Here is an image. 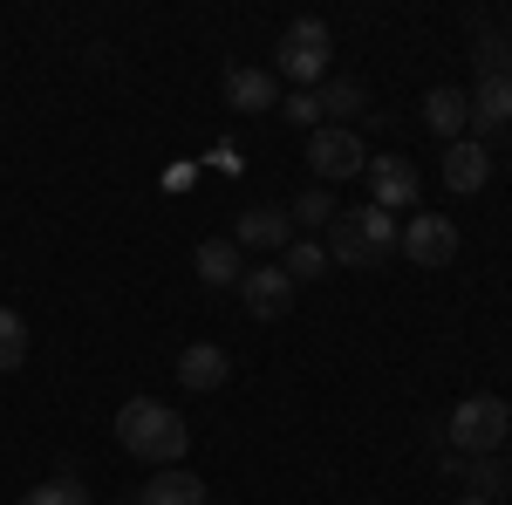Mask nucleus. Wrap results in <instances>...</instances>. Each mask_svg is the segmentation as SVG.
Masks as SVG:
<instances>
[{"label":"nucleus","instance_id":"nucleus-1","mask_svg":"<svg viewBox=\"0 0 512 505\" xmlns=\"http://www.w3.org/2000/svg\"><path fill=\"white\" fill-rule=\"evenodd\" d=\"M117 437L130 458H144V465L171 471L178 458H185V444H192V430H185V417L178 410H164L158 396H130L117 410Z\"/></svg>","mask_w":512,"mask_h":505},{"label":"nucleus","instance_id":"nucleus-2","mask_svg":"<svg viewBox=\"0 0 512 505\" xmlns=\"http://www.w3.org/2000/svg\"><path fill=\"white\" fill-rule=\"evenodd\" d=\"M396 233H403V226H396L390 212H376V205L335 212V226H328V260L369 273V267H383V260L396 253Z\"/></svg>","mask_w":512,"mask_h":505},{"label":"nucleus","instance_id":"nucleus-3","mask_svg":"<svg viewBox=\"0 0 512 505\" xmlns=\"http://www.w3.org/2000/svg\"><path fill=\"white\" fill-rule=\"evenodd\" d=\"M506 430H512V410L499 403V396H465V403L451 410L444 437L458 444V458H499Z\"/></svg>","mask_w":512,"mask_h":505},{"label":"nucleus","instance_id":"nucleus-4","mask_svg":"<svg viewBox=\"0 0 512 505\" xmlns=\"http://www.w3.org/2000/svg\"><path fill=\"white\" fill-rule=\"evenodd\" d=\"M328 55H335V35H328V21L308 14V21H287V35H280V48H274V69L308 89V82L328 76Z\"/></svg>","mask_w":512,"mask_h":505},{"label":"nucleus","instance_id":"nucleus-5","mask_svg":"<svg viewBox=\"0 0 512 505\" xmlns=\"http://www.w3.org/2000/svg\"><path fill=\"white\" fill-rule=\"evenodd\" d=\"M308 171H315L321 185H342L355 171H369V151H362V137L355 130H308Z\"/></svg>","mask_w":512,"mask_h":505},{"label":"nucleus","instance_id":"nucleus-6","mask_svg":"<svg viewBox=\"0 0 512 505\" xmlns=\"http://www.w3.org/2000/svg\"><path fill=\"white\" fill-rule=\"evenodd\" d=\"M396 253H403L410 267H451V260H458V226L437 219V212H417V219H403Z\"/></svg>","mask_w":512,"mask_h":505},{"label":"nucleus","instance_id":"nucleus-7","mask_svg":"<svg viewBox=\"0 0 512 505\" xmlns=\"http://www.w3.org/2000/svg\"><path fill=\"white\" fill-rule=\"evenodd\" d=\"M369 205L376 212H410L417 198H424V171L410 164V157H369Z\"/></svg>","mask_w":512,"mask_h":505},{"label":"nucleus","instance_id":"nucleus-8","mask_svg":"<svg viewBox=\"0 0 512 505\" xmlns=\"http://www.w3.org/2000/svg\"><path fill=\"white\" fill-rule=\"evenodd\" d=\"M239 301H246L253 321H280V314L294 308V280L280 273V260H267V267L239 273Z\"/></svg>","mask_w":512,"mask_h":505},{"label":"nucleus","instance_id":"nucleus-9","mask_svg":"<svg viewBox=\"0 0 512 505\" xmlns=\"http://www.w3.org/2000/svg\"><path fill=\"white\" fill-rule=\"evenodd\" d=\"M437 171H444V185H451L458 198H472V192H485V178H492V151H485L478 137H458Z\"/></svg>","mask_w":512,"mask_h":505},{"label":"nucleus","instance_id":"nucleus-10","mask_svg":"<svg viewBox=\"0 0 512 505\" xmlns=\"http://www.w3.org/2000/svg\"><path fill=\"white\" fill-rule=\"evenodd\" d=\"M226 103H233L239 117H267V110H280L274 69H226Z\"/></svg>","mask_w":512,"mask_h":505},{"label":"nucleus","instance_id":"nucleus-11","mask_svg":"<svg viewBox=\"0 0 512 505\" xmlns=\"http://www.w3.org/2000/svg\"><path fill=\"white\" fill-rule=\"evenodd\" d=\"M233 246H260V253H287L294 246V219L274 212V205H253V212H239L233 226Z\"/></svg>","mask_w":512,"mask_h":505},{"label":"nucleus","instance_id":"nucleus-12","mask_svg":"<svg viewBox=\"0 0 512 505\" xmlns=\"http://www.w3.org/2000/svg\"><path fill=\"white\" fill-rule=\"evenodd\" d=\"M233 376V355L219 349V342H192V349L178 355V383L185 389H219Z\"/></svg>","mask_w":512,"mask_h":505},{"label":"nucleus","instance_id":"nucleus-13","mask_svg":"<svg viewBox=\"0 0 512 505\" xmlns=\"http://www.w3.org/2000/svg\"><path fill=\"white\" fill-rule=\"evenodd\" d=\"M506 123H512V76H485L472 89V130L492 137V130H506Z\"/></svg>","mask_w":512,"mask_h":505},{"label":"nucleus","instance_id":"nucleus-14","mask_svg":"<svg viewBox=\"0 0 512 505\" xmlns=\"http://www.w3.org/2000/svg\"><path fill=\"white\" fill-rule=\"evenodd\" d=\"M192 267H198V280L205 287H239V246L233 239H198V253H192Z\"/></svg>","mask_w":512,"mask_h":505},{"label":"nucleus","instance_id":"nucleus-15","mask_svg":"<svg viewBox=\"0 0 512 505\" xmlns=\"http://www.w3.org/2000/svg\"><path fill=\"white\" fill-rule=\"evenodd\" d=\"M424 123H431V137H451V144H458V130L472 123V96H458V89H431V96H424Z\"/></svg>","mask_w":512,"mask_h":505},{"label":"nucleus","instance_id":"nucleus-16","mask_svg":"<svg viewBox=\"0 0 512 505\" xmlns=\"http://www.w3.org/2000/svg\"><path fill=\"white\" fill-rule=\"evenodd\" d=\"M137 505H205V485H198L192 471L171 465V471H158V478L137 492Z\"/></svg>","mask_w":512,"mask_h":505},{"label":"nucleus","instance_id":"nucleus-17","mask_svg":"<svg viewBox=\"0 0 512 505\" xmlns=\"http://www.w3.org/2000/svg\"><path fill=\"white\" fill-rule=\"evenodd\" d=\"M280 273L301 287V280H328V246L321 239H294L287 253H280Z\"/></svg>","mask_w":512,"mask_h":505},{"label":"nucleus","instance_id":"nucleus-18","mask_svg":"<svg viewBox=\"0 0 512 505\" xmlns=\"http://www.w3.org/2000/svg\"><path fill=\"white\" fill-rule=\"evenodd\" d=\"M458 478L472 485V499H499V492L512 485V471L499 465V458H465V465H458Z\"/></svg>","mask_w":512,"mask_h":505},{"label":"nucleus","instance_id":"nucleus-19","mask_svg":"<svg viewBox=\"0 0 512 505\" xmlns=\"http://www.w3.org/2000/svg\"><path fill=\"white\" fill-rule=\"evenodd\" d=\"M472 62H478V82H485V76H512V41L499 35V28H485Z\"/></svg>","mask_w":512,"mask_h":505},{"label":"nucleus","instance_id":"nucleus-20","mask_svg":"<svg viewBox=\"0 0 512 505\" xmlns=\"http://www.w3.org/2000/svg\"><path fill=\"white\" fill-rule=\"evenodd\" d=\"M21 362H28V321L0 308V369H21Z\"/></svg>","mask_w":512,"mask_h":505},{"label":"nucleus","instance_id":"nucleus-21","mask_svg":"<svg viewBox=\"0 0 512 505\" xmlns=\"http://www.w3.org/2000/svg\"><path fill=\"white\" fill-rule=\"evenodd\" d=\"M315 103H321V117H349V110H362V103H369V96H362V82H355V76H342V82H328Z\"/></svg>","mask_w":512,"mask_h":505},{"label":"nucleus","instance_id":"nucleus-22","mask_svg":"<svg viewBox=\"0 0 512 505\" xmlns=\"http://www.w3.org/2000/svg\"><path fill=\"white\" fill-rule=\"evenodd\" d=\"M287 219H294V226H335V198H328V185H315V192H301Z\"/></svg>","mask_w":512,"mask_h":505},{"label":"nucleus","instance_id":"nucleus-23","mask_svg":"<svg viewBox=\"0 0 512 505\" xmlns=\"http://www.w3.org/2000/svg\"><path fill=\"white\" fill-rule=\"evenodd\" d=\"M21 505H89V492H82L76 478H48L35 492H21Z\"/></svg>","mask_w":512,"mask_h":505},{"label":"nucleus","instance_id":"nucleus-24","mask_svg":"<svg viewBox=\"0 0 512 505\" xmlns=\"http://www.w3.org/2000/svg\"><path fill=\"white\" fill-rule=\"evenodd\" d=\"M280 117L301 123V130H321V103H315V89H294V96H280Z\"/></svg>","mask_w":512,"mask_h":505},{"label":"nucleus","instance_id":"nucleus-25","mask_svg":"<svg viewBox=\"0 0 512 505\" xmlns=\"http://www.w3.org/2000/svg\"><path fill=\"white\" fill-rule=\"evenodd\" d=\"M451 505H492V499H472V492H458V499H451Z\"/></svg>","mask_w":512,"mask_h":505}]
</instances>
